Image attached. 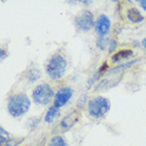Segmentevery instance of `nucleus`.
I'll return each mask as SVG.
<instances>
[{
  "instance_id": "f257e3e1",
  "label": "nucleus",
  "mask_w": 146,
  "mask_h": 146,
  "mask_svg": "<svg viewBox=\"0 0 146 146\" xmlns=\"http://www.w3.org/2000/svg\"><path fill=\"white\" fill-rule=\"evenodd\" d=\"M31 102L28 95L23 93H17L12 95L7 102V111L12 117H18L23 115L29 110Z\"/></svg>"
},
{
  "instance_id": "f03ea898",
  "label": "nucleus",
  "mask_w": 146,
  "mask_h": 146,
  "mask_svg": "<svg viewBox=\"0 0 146 146\" xmlns=\"http://www.w3.org/2000/svg\"><path fill=\"white\" fill-rule=\"evenodd\" d=\"M67 62L65 57L60 54H54L48 62L46 72L52 80H59L65 74Z\"/></svg>"
},
{
  "instance_id": "7ed1b4c3",
  "label": "nucleus",
  "mask_w": 146,
  "mask_h": 146,
  "mask_svg": "<svg viewBox=\"0 0 146 146\" xmlns=\"http://www.w3.org/2000/svg\"><path fill=\"white\" fill-rule=\"evenodd\" d=\"M110 108L109 101L104 96H95L88 103V113L93 117H104Z\"/></svg>"
},
{
  "instance_id": "20e7f679",
  "label": "nucleus",
  "mask_w": 146,
  "mask_h": 146,
  "mask_svg": "<svg viewBox=\"0 0 146 146\" xmlns=\"http://www.w3.org/2000/svg\"><path fill=\"white\" fill-rule=\"evenodd\" d=\"M54 92L48 84L37 85L32 92V99L38 105H48L54 98Z\"/></svg>"
},
{
  "instance_id": "39448f33",
  "label": "nucleus",
  "mask_w": 146,
  "mask_h": 146,
  "mask_svg": "<svg viewBox=\"0 0 146 146\" xmlns=\"http://www.w3.org/2000/svg\"><path fill=\"white\" fill-rule=\"evenodd\" d=\"M74 23L78 30L88 32L94 27V16L90 11H83L75 17Z\"/></svg>"
},
{
  "instance_id": "423d86ee",
  "label": "nucleus",
  "mask_w": 146,
  "mask_h": 146,
  "mask_svg": "<svg viewBox=\"0 0 146 146\" xmlns=\"http://www.w3.org/2000/svg\"><path fill=\"white\" fill-rule=\"evenodd\" d=\"M72 94L73 91L70 87H60L54 95V106L57 108L65 106L71 99Z\"/></svg>"
},
{
  "instance_id": "0eeeda50",
  "label": "nucleus",
  "mask_w": 146,
  "mask_h": 146,
  "mask_svg": "<svg viewBox=\"0 0 146 146\" xmlns=\"http://www.w3.org/2000/svg\"><path fill=\"white\" fill-rule=\"evenodd\" d=\"M94 30L100 37H104L108 34L110 30V20L106 15L102 14L98 17L94 23Z\"/></svg>"
},
{
  "instance_id": "6e6552de",
  "label": "nucleus",
  "mask_w": 146,
  "mask_h": 146,
  "mask_svg": "<svg viewBox=\"0 0 146 146\" xmlns=\"http://www.w3.org/2000/svg\"><path fill=\"white\" fill-rule=\"evenodd\" d=\"M77 119H78V113L76 111H73L72 113H70L62 119V123H60V127L64 128V129H69L76 123Z\"/></svg>"
},
{
  "instance_id": "1a4fd4ad",
  "label": "nucleus",
  "mask_w": 146,
  "mask_h": 146,
  "mask_svg": "<svg viewBox=\"0 0 146 146\" xmlns=\"http://www.w3.org/2000/svg\"><path fill=\"white\" fill-rule=\"evenodd\" d=\"M127 15V18L128 20H130L131 22L133 23H138V22H142L144 20V17H143V15L140 13L139 10H137L135 7H131V9H129L126 13Z\"/></svg>"
},
{
  "instance_id": "9d476101",
  "label": "nucleus",
  "mask_w": 146,
  "mask_h": 146,
  "mask_svg": "<svg viewBox=\"0 0 146 146\" xmlns=\"http://www.w3.org/2000/svg\"><path fill=\"white\" fill-rule=\"evenodd\" d=\"M59 115V108H57L56 106H51L48 109L46 115H44V121L47 123H52L56 117Z\"/></svg>"
},
{
  "instance_id": "9b49d317",
  "label": "nucleus",
  "mask_w": 146,
  "mask_h": 146,
  "mask_svg": "<svg viewBox=\"0 0 146 146\" xmlns=\"http://www.w3.org/2000/svg\"><path fill=\"white\" fill-rule=\"evenodd\" d=\"M132 55V51L131 50H128V49H125V50H121V51L117 52L115 54L112 55V59L113 62H121L122 59H125V58H128V57H130Z\"/></svg>"
},
{
  "instance_id": "f8f14e48",
  "label": "nucleus",
  "mask_w": 146,
  "mask_h": 146,
  "mask_svg": "<svg viewBox=\"0 0 146 146\" xmlns=\"http://www.w3.org/2000/svg\"><path fill=\"white\" fill-rule=\"evenodd\" d=\"M47 146H67V143L62 135H55L50 140Z\"/></svg>"
},
{
  "instance_id": "ddd939ff",
  "label": "nucleus",
  "mask_w": 146,
  "mask_h": 146,
  "mask_svg": "<svg viewBox=\"0 0 146 146\" xmlns=\"http://www.w3.org/2000/svg\"><path fill=\"white\" fill-rule=\"evenodd\" d=\"M40 77V71L39 69H31L29 70V72H28V76H27V78H28V80L29 82H35V80H37L38 78Z\"/></svg>"
},
{
  "instance_id": "4468645a",
  "label": "nucleus",
  "mask_w": 146,
  "mask_h": 146,
  "mask_svg": "<svg viewBox=\"0 0 146 146\" xmlns=\"http://www.w3.org/2000/svg\"><path fill=\"white\" fill-rule=\"evenodd\" d=\"M135 62H137V60H131V62H125V64H121V65L117 66L115 68H113V69L111 70V72L113 73V72H117V71H123V70L127 69V68H129V67H131Z\"/></svg>"
},
{
  "instance_id": "2eb2a0df",
  "label": "nucleus",
  "mask_w": 146,
  "mask_h": 146,
  "mask_svg": "<svg viewBox=\"0 0 146 146\" xmlns=\"http://www.w3.org/2000/svg\"><path fill=\"white\" fill-rule=\"evenodd\" d=\"M109 40L110 39H107V38H105V37H99V39H98V41H96V44H98V47H99L100 49L105 50L106 48H108Z\"/></svg>"
},
{
  "instance_id": "dca6fc26",
  "label": "nucleus",
  "mask_w": 146,
  "mask_h": 146,
  "mask_svg": "<svg viewBox=\"0 0 146 146\" xmlns=\"http://www.w3.org/2000/svg\"><path fill=\"white\" fill-rule=\"evenodd\" d=\"M117 40L115 39H110L109 40V44H108V51L111 53V52L117 48Z\"/></svg>"
},
{
  "instance_id": "f3484780",
  "label": "nucleus",
  "mask_w": 146,
  "mask_h": 146,
  "mask_svg": "<svg viewBox=\"0 0 146 146\" xmlns=\"http://www.w3.org/2000/svg\"><path fill=\"white\" fill-rule=\"evenodd\" d=\"M19 143L18 140L16 139H9L5 142V146H17V144Z\"/></svg>"
},
{
  "instance_id": "a211bd4d",
  "label": "nucleus",
  "mask_w": 146,
  "mask_h": 146,
  "mask_svg": "<svg viewBox=\"0 0 146 146\" xmlns=\"http://www.w3.org/2000/svg\"><path fill=\"white\" fill-rule=\"evenodd\" d=\"M139 3H140V5L142 7L143 10H144V11H146V0H140Z\"/></svg>"
},
{
  "instance_id": "6ab92c4d",
  "label": "nucleus",
  "mask_w": 146,
  "mask_h": 146,
  "mask_svg": "<svg viewBox=\"0 0 146 146\" xmlns=\"http://www.w3.org/2000/svg\"><path fill=\"white\" fill-rule=\"evenodd\" d=\"M85 100H86V95H83V96H82V100H78V106L80 107H82L83 106V105H84V101Z\"/></svg>"
},
{
  "instance_id": "aec40b11",
  "label": "nucleus",
  "mask_w": 146,
  "mask_h": 146,
  "mask_svg": "<svg viewBox=\"0 0 146 146\" xmlns=\"http://www.w3.org/2000/svg\"><path fill=\"white\" fill-rule=\"evenodd\" d=\"M4 53H5V52H4L3 50L1 49V60H3V58L5 57V55H4Z\"/></svg>"
},
{
  "instance_id": "412c9836",
  "label": "nucleus",
  "mask_w": 146,
  "mask_h": 146,
  "mask_svg": "<svg viewBox=\"0 0 146 146\" xmlns=\"http://www.w3.org/2000/svg\"><path fill=\"white\" fill-rule=\"evenodd\" d=\"M142 44H143V47H144V48H145V49H146V38H144V39H143Z\"/></svg>"
}]
</instances>
